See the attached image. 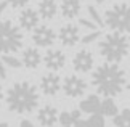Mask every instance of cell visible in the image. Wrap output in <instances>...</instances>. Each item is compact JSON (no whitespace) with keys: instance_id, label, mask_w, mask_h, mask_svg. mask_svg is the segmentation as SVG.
Segmentation results:
<instances>
[{"instance_id":"obj_1","label":"cell","mask_w":130,"mask_h":127,"mask_svg":"<svg viewBox=\"0 0 130 127\" xmlns=\"http://www.w3.org/2000/svg\"><path fill=\"white\" fill-rule=\"evenodd\" d=\"M92 82L100 95L112 98V96H117L125 87V73L117 64L104 63L98 66L96 71L93 73Z\"/></svg>"},{"instance_id":"obj_2","label":"cell","mask_w":130,"mask_h":127,"mask_svg":"<svg viewBox=\"0 0 130 127\" xmlns=\"http://www.w3.org/2000/svg\"><path fill=\"white\" fill-rule=\"evenodd\" d=\"M7 105L8 109L18 114L32 113L39 105V92L37 87L27 80L16 82L7 92Z\"/></svg>"},{"instance_id":"obj_3","label":"cell","mask_w":130,"mask_h":127,"mask_svg":"<svg viewBox=\"0 0 130 127\" xmlns=\"http://www.w3.org/2000/svg\"><path fill=\"white\" fill-rule=\"evenodd\" d=\"M100 53L108 63L119 64L124 58L127 57L128 52V40L125 34L121 32H111L104 35L103 40H100Z\"/></svg>"},{"instance_id":"obj_4","label":"cell","mask_w":130,"mask_h":127,"mask_svg":"<svg viewBox=\"0 0 130 127\" xmlns=\"http://www.w3.org/2000/svg\"><path fill=\"white\" fill-rule=\"evenodd\" d=\"M23 31L14 26L11 19L0 21V53L13 55L21 50L23 47Z\"/></svg>"},{"instance_id":"obj_5","label":"cell","mask_w":130,"mask_h":127,"mask_svg":"<svg viewBox=\"0 0 130 127\" xmlns=\"http://www.w3.org/2000/svg\"><path fill=\"white\" fill-rule=\"evenodd\" d=\"M103 23L108 27H111L114 32H121V34L130 32V5L116 3L104 13Z\"/></svg>"},{"instance_id":"obj_6","label":"cell","mask_w":130,"mask_h":127,"mask_svg":"<svg viewBox=\"0 0 130 127\" xmlns=\"http://www.w3.org/2000/svg\"><path fill=\"white\" fill-rule=\"evenodd\" d=\"M61 87H63V92L68 96H71V98H79V96H82L85 93L87 82L84 79L77 77V76H68V77L63 79Z\"/></svg>"},{"instance_id":"obj_7","label":"cell","mask_w":130,"mask_h":127,"mask_svg":"<svg viewBox=\"0 0 130 127\" xmlns=\"http://www.w3.org/2000/svg\"><path fill=\"white\" fill-rule=\"evenodd\" d=\"M55 39H56V34L52 27L45 26H37L32 32V42L37 45V47H52Z\"/></svg>"},{"instance_id":"obj_8","label":"cell","mask_w":130,"mask_h":127,"mask_svg":"<svg viewBox=\"0 0 130 127\" xmlns=\"http://www.w3.org/2000/svg\"><path fill=\"white\" fill-rule=\"evenodd\" d=\"M93 63H95V60L88 50H79L72 58V68L77 73H88L93 68Z\"/></svg>"},{"instance_id":"obj_9","label":"cell","mask_w":130,"mask_h":127,"mask_svg":"<svg viewBox=\"0 0 130 127\" xmlns=\"http://www.w3.org/2000/svg\"><path fill=\"white\" fill-rule=\"evenodd\" d=\"M61 89V77L56 74V73H50V74H45L42 80H40V90L45 95H56Z\"/></svg>"},{"instance_id":"obj_10","label":"cell","mask_w":130,"mask_h":127,"mask_svg":"<svg viewBox=\"0 0 130 127\" xmlns=\"http://www.w3.org/2000/svg\"><path fill=\"white\" fill-rule=\"evenodd\" d=\"M58 37H59V42L63 45H66V47H74V45L80 40V37H79V27L74 26V24H66V26H63L59 29Z\"/></svg>"},{"instance_id":"obj_11","label":"cell","mask_w":130,"mask_h":127,"mask_svg":"<svg viewBox=\"0 0 130 127\" xmlns=\"http://www.w3.org/2000/svg\"><path fill=\"white\" fill-rule=\"evenodd\" d=\"M43 63L47 66V69L50 71H59L66 64V57L59 50H48L43 57Z\"/></svg>"},{"instance_id":"obj_12","label":"cell","mask_w":130,"mask_h":127,"mask_svg":"<svg viewBox=\"0 0 130 127\" xmlns=\"http://www.w3.org/2000/svg\"><path fill=\"white\" fill-rule=\"evenodd\" d=\"M39 26V15L36 10L26 8L19 13V29L24 31H34Z\"/></svg>"},{"instance_id":"obj_13","label":"cell","mask_w":130,"mask_h":127,"mask_svg":"<svg viewBox=\"0 0 130 127\" xmlns=\"http://www.w3.org/2000/svg\"><path fill=\"white\" fill-rule=\"evenodd\" d=\"M37 119L43 127H53L58 121V109L55 106H50V105L43 106V108L39 109Z\"/></svg>"},{"instance_id":"obj_14","label":"cell","mask_w":130,"mask_h":127,"mask_svg":"<svg viewBox=\"0 0 130 127\" xmlns=\"http://www.w3.org/2000/svg\"><path fill=\"white\" fill-rule=\"evenodd\" d=\"M59 10H61L63 18L76 19L80 15V0H63Z\"/></svg>"},{"instance_id":"obj_15","label":"cell","mask_w":130,"mask_h":127,"mask_svg":"<svg viewBox=\"0 0 130 127\" xmlns=\"http://www.w3.org/2000/svg\"><path fill=\"white\" fill-rule=\"evenodd\" d=\"M37 15H39V18L45 19V21L53 19L55 15H56V3H55V0H40L37 5Z\"/></svg>"},{"instance_id":"obj_16","label":"cell","mask_w":130,"mask_h":127,"mask_svg":"<svg viewBox=\"0 0 130 127\" xmlns=\"http://www.w3.org/2000/svg\"><path fill=\"white\" fill-rule=\"evenodd\" d=\"M42 61V57H40V52L37 48H26L23 52V64L24 68L27 69H36L39 68V64Z\"/></svg>"},{"instance_id":"obj_17","label":"cell","mask_w":130,"mask_h":127,"mask_svg":"<svg viewBox=\"0 0 130 127\" xmlns=\"http://www.w3.org/2000/svg\"><path fill=\"white\" fill-rule=\"evenodd\" d=\"M100 105H101V100L96 95H88L85 100L80 101V111L88 113V114L100 113Z\"/></svg>"},{"instance_id":"obj_18","label":"cell","mask_w":130,"mask_h":127,"mask_svg":"<svg viewBox=\"0 0 130 127\" xmlns=\"http://www.w3.org/2000/svg\"><path fill=\"white\" fill-rule=\"evenodd\" d=\"M119 113L117 109V105L114 103L112 98H104L100 105V114L101 116H109V118H114Z\"/></svg>"},{"instance_id":"obj_19","label":"cell","mask_w":130,"mask_h":127,"mask_svg":"<svg viewBox=\"0 0 130 127\" xmlns=\"http://www.w3.org/2000/svg\"><path fill=\"white\" fill-rule=\"evenodd\" d=\"M0 61H2L5 66L13 68V69H18V68H21V66H23V63L19 61L16 57H13V55H3V57L0 58Z\"/></svg>"},{"instance_id":"obj_20","label":"cell","mask_w":130,"mask_h":127,"mask_svg":"<svg viewBox=\"0 0 130 127\" xmlns=\"http://www.w3.org/2000/svg\"><path fill=\"white\" fill-rule=\"evenodd\" d=\"M87 125L88 127H104V118L100 113H95L88 118Z\"/></svg>"},{"instance_id":"obj_21","label":"cell","mask_w":130,"mask_h":127,"mask_svg":"<svg viewBox=\"0 0 130 127\" xmlns=\"http://www.w3.org/2000/svg\"><path fill=\"white\" fill-rule=\"evenodd\" d=\"M87 11H88V16L92 18V21L96 24V26H104V23H103V18H101V15H100L98 11H96V8L95 7H92V5H90V7L87 8Z\"/></svg>"},{"instance_id":"obj_22","label":"cell","mask_w":130,"mask_h":127,"mask_svg":"<svg viewBox=\"0 0 130 127\" xmlns=\"http://www.w3.org/2000/svg\"><path fill=\"white\" fill-rule=\"evenodd\" d=\"M58 121L61 122V125H72V119H71V114L63 111L61 114H58Z\"/></svg>"},{"instance_id":"obj_23","label":"cell","mask_w":130,"mask_h":127,"mask_svg":"<svg viewBox=\"0 0 130 127\" xmlns=\"http://www.w3.org/2000/svg\"><path fill=\"white\" fill-rule=\"evenodd\" d=\"M100 35H101V32H100V31H93V32L87 34L85 37H82V40H80V42H82V44H92L93 40H96V39L100 37Z\"/></svg>"},{"instance_id":"obj_24","label":"cell","mask_w":130,"mask_h":127,"mask_svg":"<svg viewBox=\"0 0 130 127\" xmlns=\"http://www.w3.org/2000/svg\"><path fill=\"white\" fill-rule=\"evenodd\" d=\"M13 8H24L29 3V0H7Z\"/></svg>"},{"instance_id":"obj_25","label":"cell","mask_w":130,"mask_h":127,"mask_svg":"<svg viewBox=\"0 0 130 127\" xmlns=\"http://www.w3.org/2000/svg\"><path fill=\"white\" fill-rule=\"evenodd\" d=\"M79 24L84 26V27H87V29H92V31L96 27V24H95L92 19H85V18H80V19H79Z\"/></svg>"},{"instance_id":"obj_26","label":"cell","mask_w":130,"mask_h":127,"mask_svg":"<svg viewBox=\"0 0 130 127\" xmlns=\"http://www.w3.org/2000/svg\"><path fill=\"white\" fill-rule=\"evenodd\" d=\"M112 122H114V125H116V127H125V125H127V124H125V121H124V118H122V116L119 114V113L112 118Z\"/></svg>"},{"instance_id":"obj_27","label":"cell","mask_w":130,"mask_h":127,"mask_svg":"<svg viewBox=\"0 0 130 127\" xmlns=\"http://www.w3.org/2000/svg\"><path fill=\"white\" fill-rule=\"evenodd\" d=\"M69 114H71V119H72V122H76L77 119H80V116H82V111H80V109H72Z\"/></svg>"},{"instance_id":"obj_28","label":"cell","mask_w":130,"mask_h":127,"mask_svg":"<svg viewBox=\"0 0 130 127\" xmlns=\"http://www.w3.org/2000/svg\"><path fill=\"white\" fill-rule=\"evenodd\" d=\"M72 127H88V125H87V121H84L80 118V119H77L76 122H72Z\"/></svg>"},{"instance_id":"obj_29","label":"cell","mask_w":130,"mask_h":127,"mask_svg":"<svg viewBox=\"0 0 130 127\" xmlns=\"http://www.w3.org/2000/svg\"><path fill=\"white\" fill-rule=\"evenodd\" d=\"M0 79H7V69L2 61H0Z\"/></svg>"},{"instance_id":"obj_30","label":"cell","mask_w":130,"mask_h":127,"mask_svg":"<svg viewBox=\"0 0 130 127\" xmlns=\"http://www.w3.org/2000/svg\"><path fill=\"white\" fill-rule=\"evenodd\" d=\"M19 127H34V124L31 122V121H27V119H24L19 122Z\"/></svg>"},{"instance_id":"obj_31","label":"cell","mask_w":130,"mask_h":127,"mask_svg":"<svg viewBox=\"0 0 130 127\" xmlns=\"http://www.w3.org/2000/svg\"><path fill=\"white\" fill-rule=\"evenodd\" d=\"M7 7H8V2L7 0H3V2H0V16H2V13L7 10Z\"/></svg>"},{"instance_id":"obj_32","label":"cell","mask_w":130,"mask_h":127,"mask_svg":"<svg viewBox=\"0 0 130 127\" xmlns=\"http://www.w3.org/2000/svg\"><path fill=\"white\" fill-rule=\"evenodd\" d=\"M2 100H3V90H2V85H0V105H2Z\"/></svg>"},{"instance_id":"obj_33","label":"cell","mask_w":130,"mask_h":127,"mask_svg":"<svg viewBox=\"0 0 130 127\" xmlns=\"http://www.w3.org/2000/svg\"><path fill=\"white\" fill-rule=\"evenodd\" d=\"M0 127H8V124L7 122H0Z\"/></svg>"},{"instance_id":"obj_34","label":"cell","mask_w":130,"mask_h":127,"mask_svg":"<svg viewBox=\"0 0 130 127\" xmlns=\"http://www.w3.org/2000/svg\"><path fill=\"white\" fill-rule=\"evenodd\" d=\"M103 2H104V0H96V3H100V5H101Z\"/></svg>"},{"instance_id":"obj_35","label":"cell","mask_w":130,"mask_h":127,"mask_svg":"<svg viewBox=\"0 0 130 127\" xmlns=\"http://www.w3.org/2000/svg\"><path fill=\"white\" fill-rule=\"evenodd\" d=\"M127 90H130V84H127Z\"/></svg>"},{"instance_id":"obj_36","label":"cell","mask_w":130,"mask_h":127,"mask_svg":"<svg viewBox=\"0 0 130 127\" xmlns=\"http://www.w3.org/2000/svg\"><path fill=\"white\" fill-rule=\"evenodd\" d=\"M61 127H72V125H61Z\"/></svg>"},{"instance_id":"obj_37","label":"cell","mask_w":130,"mask_h":127,"mask_svg":"<svg viewBox=\"0 0 130 127\" xmlns=\"http://www.w3.org/2000/svg\"><path fill=\"white\" fill-rule=\"evenodd\" d=\"M125 127H130V124H127V125H125Z\"/></svg>"},{"instance_id":"obj_38","label":"cell","mask_w":130,"mask_h":127,"mask_svg":"<svg viewBox=\"0 0 130 127\" xmlns=\"http://www.w3.org/2000/svg\"><path fill=\"white\" fill-rule=\"evenodd\" d=\"M128 124H130V119H128Z\"/></svg>"},{"instance_id":"obj_39","label":"cell","mask_w":130,"mask_h":127,"mask_svg":"<svg viewBox=\"0 0 130 127\" xmlns=\"http://www.w3.org/2000/svg\"><path fill=\"white\" fill-rule=\"evenodd\" d=\"M127 40H130V37H128V39H127Z\"/></svg>"}]
</instances>
